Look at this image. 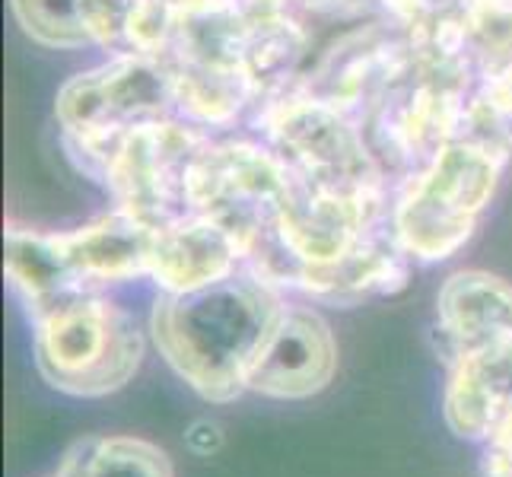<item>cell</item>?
<instances>
[{
  "mask_svg": "<svg viewBox=\"0 0 512 477\" xmlns=\"http://www.w3.org/2000/svg\"><path fill=\"white\" fill-rule=\"evenodd\" d=\"M284 309V290L242 268L214 287L160 293L150 312V341L194 395L229 404L249 392V369Z\"/></svg>",
  "mask_w": 512,
  "mask_h": 477,
  "instance_id": "6da1fadb",
  "label": "cell"
},
{
  "mask_svg": "<svg viewBox=\"0 0 512 477\" xmlns=\"http://www.w3.org/2000/svg\"><path fill=\"white\" fill-rule=\"evenodd\" d=\"M67 156L90 182L102 185L115 207L160 229L191 210L188 179L194 159L214 140L204 128L169 115L112 137L61 134Z\"/></svg>",
  "mask_w": 512,
  "mask_h": 477,
  "instance_id": "7a4b0ae2",
  "label": "cell"
},
{
  "mask_svg": "<svg viewBox=\"0 0 512 477\" xmlns=\"http://www.w3.org/2000/svg\"><path fill=\"white\" fill-rule=\"evenodd\" d=\"M506 163V153L455 137L420 175L395 185L388 236L414 264H443L465 252L497 198Z\"/></svg>",
  "mask_w": 512,
  "mask_h": 477,
  "instance_id": "3957f363",
  "label": "cell"
},
{
  "mask_svg": "<svg viewBox=\"0 0 512 477\" xmlns=\"http://www.w3.org/2000/svg\"><path fill=\"white\" fill-rule=\"evenodd\" d=\"M32 353L39 376L55 392L105 398L137 376L147 334L109 293L86 290L32 318Z\"/></svg>",
  "mask_w": 512,
  "mask_h": 477,
  "instance_id": "277c9868",
  "label": "cell"
},
{
  "mask_svg": "<svg viewBox=\"0 0 512 477\" xmlns=\"http://www.w3.org/2000/svg\"><path fill=\"white\" fill-rule=\"evenodd\" d=\"M252 128L264 144L284 159L296 182L338 194L363 198H392L388 175L369 147L360 121H353L331 102L290 86L252 112Z\"/></svg>",
  "mask_w": 512,
  "mask_h": 477,
  "instance_id": "5b68a950",
  "label": "cell"
},
{
  "mask_svg": "<svg viewBox=\"0 0 512 477\" xmlns=\"http://www.w3.org/2000/svg\"><path fill=\"white\" fill-rule=\"evenodd\" d=\"M293 175L271 144L252 137L210 140L194 159L188 198L194 214H207L236 233L245 264L277 236Z\"/></svg>",
  "mask_w": 512,
  "mask_h": 477,
  "instance_id": "8992f818",
  "label": "cell"
},
{
  "mask_svg": "<svg viewBox=\"0 0 512 477\" xmlns=\"http://www.w3.org/2000/svg\"><path fill=\"white\" fill-rule=\"evenodd\" d=\"M169 115H175L172 70L144 55H118L80 70L55 96L61 134L74 137H112Z\"/></svg>",
  "mask_w": 512,
  "mask_h": 477,
  "instance_id": "52a82bcc",
  "label": "cell"
},
{
  "mask_svg": "<svg viewBox=\"0 0 512 477\" xmlns=\"http://www.w3.org/2000/svg\"><path fill=\"white\" fill-rule=\"evenodd\" d=\"M471 93L414 70L395 90H388L363 125L385 175H395L401 185L427 169L436 153L462 134Z\"/></svg>",
  "mask_w": 512,
  "mask_h": 477,
  "instance_id": "ba28073f",
  "label": "cell"
},
{
  "mask_svg": "<svg viewBox=\"0 0 512 477\" xmlns=\"http://www.w3.org/2000/svg\"><path fill=\"white\" fill-rule=\"evenodd\" d=\"M411 70V32L382 16L379 23H369L334 42L328 55H322L309 74H303L299 86L366 125L385 93L395 90Z\"/></svg>",
  "mask_w": 512,
  "mask_h": 477,
  "instance_id": "9c48e42d",
  "label": "cell"
},
{
  "mask_svg": "<svg viewBox=\"0 0 512 477\" xmlns=\"http://www.w3.org/2000/svg\"><path fill=\"white\" fill-rule=\"evenodd\" d=\"M338 373V341L312 306L280 312L274 331L249 369V392L274 401H306L325 392Z\"/></svg>",
  "mask_w": 512,
  "mask_h": 477,
  "instance_id": "30bf717a",
  "label": "cell"
},
{
  "mask_svg": "<svg viewBox=\"0 0 512 477\" xmlns=\"http://www.w3.org/2000/svg\"><path fill=\"white\" fill-rule=\"evenodd\" d=\"M245 268L236 233L207 214H185L156 229L150 277L160 293H194L223 284Z\"/></svg>",
  "mask_w": 512,
  "mask_h": 477,
  "instance_id": "8fae6325",
  "label": "cell"
},
{
  "mask_svg": "<svg viewBox=\"0 0 512 477\" xmlns=\"http://www.w3.org/2000/svg\"><path fill=\"white\" fill-rule=\"evenodd\" d=\"M436 353L452 366L465 353L512 341V284L490 271H458L436 293Z\"/></svg>",
  "mask_w": 512,
  "mask_h": 477,
  "instance_id": "7c38bea8",
  "label": "cell"
},
{
  "mask_svg": "<svg viewBox=\"0 0 512 477\" xmlns=\"http://www.w3.org/2000/svg\"><path fill=\"white\" fill-rule=\"evenodd\" d=\"M411 264L414 261L398 249L388 229H379L341 258L299 268L293 293L322 306L353 309L369 299L401 293L411 280Z\"/></svg>",
  "mask_w": 512,
  "mask_h": 477,
  "instance_id": "4fadbf2b",
  "label": "cell"
},
{
  "mask_svg": "<svg viewBox=\"0 0 512 477\" xmlns=\"http://www.w3.org/2000/svg\"><path fill=\"white\" fill-rule=\"evenodd\" d=\"M153 236L156 229L150 223L112 207L109 214L61 233V242L77 284L93 293H109L112 287L150 277Z\"/></svg>",
  "mask_w": 512,
  "mask_h": 477,
  "instance_id": "5bb4252c",
  "label": "cell"
},
{
  "mask_svg": "<svg viewBox=\"0 0 512 477\" xmlns=\"http://www.w3.org/2000/svg\"><path fill=\"white\" fill-rule=\"evenodd\" d=\"M512 404V341L487 344L449 366L443 392L446 427L468 443H487Z\"/></svg>",
  "mask_w": 512,
  "mask_h": 477,
  "instance_id": "9a60e30c",
  "label": "cell"
},
{
  "mask_svg": "<svg viewBox=\"0 0 512 477\" xmlns=\"http://www.w3.org/2000/svg\"><path fill=\"white\" fill-rule=\"evenodd\" d=\"M252 13L242 0H175V39L166 64L239 67Z\"/></svg>",
  "mask_w": 512,
  "mask_h": 477,
  "instance_id": "2e32d148",
  "label": "cell"
},
{
  "mask_svg": "<svg viewBox=\"0 0 512 477\" xmlns=\"http://www.w3.org/2000/svg\"><path fill=\"white\" fill-rule=\"evenodd\" d=\"M4 274L13 293L20 296L29 318L42 315L45 309L58 306L61 299L86 293L70 261L64 255L61 233H42L29 226H7L4 233Z\"/></svg>",
  "mask_w": 512,
  "mask_h": 477,
  "instance_id": "e0dca14e",
  "label": "cell"
},
{
  "mask_svg": "<svg viewBox=\"0 0 512 477\" xmlns=\"http://www.w3.org/2000/svg\"><path fill=\"white\" fill-rule=\"evenodd\" d=\"M306 51L309 29L299 20L296 10L252 16L249 39H245L242 51V70L255 90V109L303 80Z\"/></svg>",
  "mask_w": 512,
  "mask_h": 477,
  "instance_id": "ac0fdd59",
  "label": "cell"
},
{
  "mask_svg": "<svg viewBox=\"0 0 512 477\" xmlns=\"http://www.w3.org/2000/svg\"><path fill=\"white\" fill-rule=\"evenodd\" d=\"M175 86V115L204 128L207 134L226 131L252 118L255 90L239 67L169 64Z\"/></svg>",
  "mask_w": 512,
  "mask_h": 477,
  "instance_id": "d6986e66",
  "label": "cell"
},
{
  "mask_svg": "<svg viewBox=\"0 0 512 477\" xmlns=\"http://www.w3.org/2000/svg\"><path fill=\"white\" fill-rule=\"evenodd\" d=\"M51 477H175L166 449L140 436H83Z\"/></svg>",
  "mask_w": 512,
  "mask_h": 477,
  "instance_id": "ffe728a7",
  "label": "cell"
},
{
  "mask_svg": "<svg viewBox=\"0 0 512 477\" xmlns=\"http://www.w3.org/2000/svg\"><path fill=\"white\" fill-rule=\"evenodd\" d=\"M10 13L26 39L51 51H80L90 42L83 0H10Z\"/></svg>",
  "mask_w": 512,
  "mask_h": 477,
  "instance_id": "44dd1931",
  "label": "cell"
},
{
  "mask_svg": "<svg viewBox=\"0 0 512 477\" xmlns=\"http://www.w3.org/2000/svg\"><path fill=\"white\" fill-rule=\"evenodd\" d=\"M137 0H83V26L90 42L102 48L109 58L131 55L128 26Z\"/></svg>",
  "mask_w": 512,
  "mask_h": 477,
  "instance_id": "7402d4cb",
  "label": "cell"
},
{
  "mask_svg": "<svg viewBox=\"0 0 512 477\" xmlns=\"http://www.w3.org/2000/svg\"><path fill=\"white\" fill-rule=\"evenodd\" d=\"M220 443H223V433H220L217 423H210V420H198L188 430V446H191V452H198V455L217 452Z\"/></svg>",
  "mask_w": 512,
  "mask_h": 477,
  "instance_id": "603a6c76",
  "label": "cell"
},
{
  "mask_svg": "<svg viewBox=\"0 0 512 477\" xmlns=\"http://www.w3.org/2000/svg\"><path fill=\"white\" fill-rule=\"evenodd\" d=\"M484 449H493V452H500V455L512 458V404L506 408V414L500 417L497 427H493V433L487 436Z\"/></svg>",
  "mask_w": 512,
  "mask_h": 477,
  "instance_id": "cb8c5ba5",
  "label": "cell"
},
{
  "mask_svg": "<svg viewBox=\"0 0 512 477\" xmlns=\"http://www.w3.org/2000/svg\"><path fill=\"white\" fill-rule=\"evenodd\" d=\"M474 7H487V10H500V13H512V0H468Z\"/></svg>",
  "mask_w": 512,
  "mask_h": 477,
  "instance_id": "d4e9b609",
  "label": "cell"
}]
</instances>
